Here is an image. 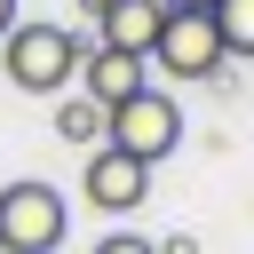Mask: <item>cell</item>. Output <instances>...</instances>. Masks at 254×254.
I'll return each mask as SVG.
<instances>
[{"label":"cell","instance_id":"obj_12","mask_svg":"<svg viewBox=\"0 0 254 254\" xmlns=\"http://www.w3.org/2000/svg\"><path fill=\"white\" fill-rule=\"evenodd\" d=\"M16 24H24V16H16V0H0V40H8Z\"/></svg>","mask_w":254,"mask_h":254},{"label":"cell","instance_id":"obj_3","mask_svg":"<svg viewBox=\"0 0 254 254\" xmlns=\"http://www.w3.org/2000/svg\"><path fill=\"white\" fill-rule=\"evenodd\" d=\"M111 151H127L135 167H159L175 143H183V111H175V95H159V87H143L135 103H119L111 111V135H103Z\"/></svg>","mask_w":254,"mask_h":254},{"label":"cell","instance_id":"obj_8","mask_svg":"<svg viewBox=\"0 0 254 254\" xmlns=\"http://www.w3.org/2000/svg\"><path fill=\"white\" fill-rule=\"evenodd\" d=\"M56 135H64V143H79V151H103L111 111H95L87 95H64V103H56Z\"/></svg>","mask_w":254,"mask_h":254},{"label":"cell","instance_id":"obj_2","mask_svg":"<svg viewBox=\"0 0 254 254\" xmlns=\"http://www.w3.org/2000/svg\"><path fill=\"white\" fill-rule=\"evenodd\" d=\"M64 230H71L64 190H48V183H8L0 190V254H56Z\"/></svg>","mask_w":254,"mask_h":254},{"label":"cell","instance_id":"obj_13","mask_svg":"<svg viewBox=\"0 0 254 254\" xmlns=\"http://www.w3.org/2000/svg\"><path fill=\"white\" fill-rule=\"evenodd\" d=\"M159 8H167V16H175V8H214V0H159Z\"/></svg>","mask_w":254,"mask_h":254},{"label":"cell","instance_id":"obj_4","mask_svg":"<svg viewBox=\"0 0 254 254\" xmlns=\"http://www.w3.org/2000/svg\"><path fill=\"white\" fill-rule=\"evenodd\" d=\"M151 64H159L167 79H214L230 56H222V32H214L206 8H175L167 32H159V48H151Z\"/></svg>","mask_w":254,"mask_h":254},{"label":"cell","instance_id":"obj_6","mask_svg":"<svg viewBox=\"0 0 254 254\" xmlns=\"http://www.w3.org/2000/svg\"><path fill=\"white\" fill-rule=\"evenodd\" d=\"M79 190H87V206L95 214H135L143 206V190H151V167H135L127 151H87V175H79Z\"/></svg>","mask_w":254,"mask_h":254},{"label":"cell","instance_id":"obj_10","mask_svg":"<svg viewBox=\"0 0 254 254\" xmlns=\"http://www.w3.org/2000/svg\"><path fill=\"white\" fill-rule=\"evenodd\" d=\"M95 254H159V246L135 238V230H111V238H95Z\"/></svg>","mask_w":254,"mask_h":254},{"label":"cell","instance_id":"obj_1","mask_svg":"<svg viewBox=\"0 0 254 254\" xmlns=\"http://www.w3.org/2000/svg\"><path fill=\"white\" fill-rule=\"evenodd\" d=\"M79 56H87V40L64 32V24H16V32L0 40V71H8V87H24V95H64V87L79 79Z\"/></svg>","mask_w":254,"mask_h":254},{"label":"cell","instance_id":"obj_7","mask_svg":"<svg viewBox=\"0 0 254 254\" xmlns=\"http://www.w3.org/2000/svg\"><path fill=\"white\" fill-rule=\"evenodd\" d=\"M151 87V64H135V56H111V48H95L87 40V56H79V95L95 103V111H119V103H135Z\"/></svg>","mask_w":254,"mask_h":254},{"label":"cell","instance_id":"obj_9","mask_svg":"<svg viewBox=\"0 0 254 254\" xmlns=\"http://www.w3.org/2000/svg\"><path fill=\"white\" fill-rule=\"evenodd\" d=\"M206 16H214V32H222V56H246V64H254V0H214Z\"/></svg>","mask_w":254,"mask_h":254},{"label":"cell","instance_id":"obj_5","mask_svg":"<svg viewBox=\"0 0 254 254\" xmlns=\"http://www.w3.org/2000/svg\"><path fill=\"white\" fill-rule=\"evenodd\" d=\"M87 16H95V48L135 56V64H151V48L167 32V8L159 0H87Z\"/></svg>","mask_w":254,"mask_h":254},{"label":"cell","instance_id":"obj_11","mask_svg":"<svg viewBox=\"0 0 254 254\" xmlns=\"http://www.w3.org/2000/svg\"><path fill=\"white\" fill-rule=\"evenodd\" d=\"M159 254H198V238H190V230H175V238H159Z\"/></svg>","mask_w":254,"mask_h":254}]
</instances>
